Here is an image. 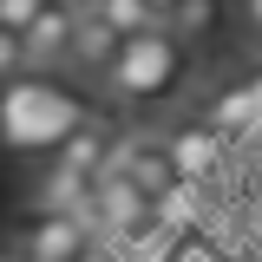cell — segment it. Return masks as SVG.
Segmentation results:
<instances>
[{
    "mask_svg": "<svg viewBox=\"0 0 262 262\" xmlns=\"http://www.w3.org/2000/svg\"><path fill=\"white\" fill-rule=\"evenodd\" d=\"M190 72H196V53L170 27H151V33H125L118 59L105 66L98 85L118 98V105H131V112H158V105H170V98L190 85Z\"/></svg>",
    "mask_w": 262,
    "mask_h": 262,
    "instance_id": "1",
    "label": "cell"
},
{
    "mask_svg": "<svg viewBox=\"0 0 262 262\" xmlns=\"http://www.w3.org/2000/svg\"><path fill=\"white\" fill-rule=\"evenodd\" d=\"M79 118H92V112L39 72H20L0 85V144H13V151H53Z\"/></svg>",
    "mask_w": 262,
    "mask_h": 262,
    "instance_id": "2",
    "label": "cell"
},
{
    "mask_svg": "<svg viewBox=\"0 0 262 262\" xmlns=\"http://www.w3.org/2000/svg\"><path fill=\"white\" fill-rule=\"evenodd\" d=\"M158 138H164L170 170H177L184 184H203V190H216V184H223V170H229V158H236V151H229V138L210 125L203 112H196V118H177V125L158 131Z\"/></svg>",
    "mask_w": 262,
    "mask_h": 262,
    "instance_id": "3",
    "label": "cell"
},
{
    "mask_svg": "<svg viewBox=\"0 0 262 262\" xmlns=\"http://www.w3.org/2000/svg\"><path fill=\"white\" fill-rule=\"evenodd\" d=\"M98 249V223L92 216H72V210H39L33 203L20 229H13V256H66V262H85Z\"/></svg>",
    "mask_w": 262,
    "mask_h": 262,
    "instance_id": "4",
    "label": "cell"
},
{
    "mask_svg": "<svg viewBox=\"0 0 262 262\" xmlns=\"http://www.w3.org/2000/svg\"><path fill=\"white\" fill-rule=\"evenodd\" d=\"M72 20H79V7H72V0H46L27 27H20L27 72H39V79H59V72H72Z\"/></svg>",
    "mask_w": 262,
    "mask_h": 262,
    "instance_id": "5",
    "label": "cell"
},
{
    "mask_svg": "<svg viewBox=\"0 0 262 262\" xmlns=\"http://www.w3.org/2000/svg\"><path fill=\"white\" fill-rule=\"evenodd\" d=\"M92 170H79V164H66L46 151V170L33 177V203L39 210H72V216H92Z\"/></svg>",
    "mask_w": 262,
    "mask_h": 262,
    "instance_id": "6",
    "label": "cell"
},
{
    "mask_svg": "<svg viewBox=\"0 0 262 262\" xmlns=\"http://www.w3.org/2000/svg\"><path fill=\"white\" fill-rule=\"evenodd\" d=\"M79 7V0H72ZM118 46H125V33L112 27V20H98L79 7V20H72V72H85V79H105V66L118 59Z\"/></svg>",
    "mask_w": 262,
    "mask_h": 262,
    "instance_id": "7",
    "label": "cell"
},
{
    "mask_svg": "<svg viewBox=\"0 0 262 262\" xmlns=\"http://www.w3.org/2000/svg\"><path fill=\"white\" fill-rule=\"evenodd\" d=\"M223 20H229V0H177V7L164 13V27L177 33L190 53H210V46L223 39Z\"/></svg>",
    "mask_w": 262,
    "mask_h": 262,
    "instance_id": "8",
    "label": "cell"
},
{
    "mask_svg": "<svg viewBox=\"0 0 262 262\" xmlns=\"http://www.w3.org/2000/svg\"><path fill=\"white\" fill-rule=\"evenodd\" d=\"M79 7H85V13H98V20H112L118 33H151V27H164L144 0H79Z\"/></svg>",
    "mask_w": 262,
    "mask_h": 262,
    "instance_id": "9",
    "label": "cell"
},
{
    "mask_svg": "<svg viewBox=\"0 0 262 262\" xmlns=\"http://www.w3.org/2000/svg\"><path fill=\"white\" fill-rule=\"evenodd\" d=\"M170 262H236V243H223L216 229H190V236H177Z\"/></svg>",
    "mask_w": 262,
    "mask_h": 262,
    "instance_id": "10",
    "label": "cell"
},
{
    "mask_svg": "<svg viewBox=\"0 0 262 262\" xmlns=\"http://www.w3.org/2000/svg\"><path fill=\"white\" fill-rule=\"evenodd\" d=\"M20 72H27V46H20V33H13V27H0V85L20 79Z\"/></svg>",
    "mask_w": 262,
    "mask_h": 262,
    "instance_id": "11",
    "label": "cell"
},
{
    "mask_svg": "<svg viewBox=\"0 0 262 262\" xmlns=\"http://www.w3.org/2000/svg\"><path fill=\"white\" fill-rule=\"evenodd\" d=\"M229 13H236V27L262 46V0H229Z\"/></svg>",
    "mask_w": 262,
    "mask_h": 262,
    "instance_id": "12",
    "label": "cell"
},
{
    "mask_svg": "<svg viewBox=\"0 0 262 262\" xmlns=\"http://www.w3.org/2000/svg\"><path fill=\"white\" fill-rule=\"evenodd\" d=\"M39 7H46V0H0V27H13V33H20L33 13H39Z\"/></svg>",
    "mask_w": 262,
    "mask_h": 262,
    "instance_id": "13",
    "label": "cell"
},
{
    "mask_svg": "<svg viewBox=\"0 0 262 262\" xmlns=\"http://www.w3.org/2000/svg\"><path fill=\"white\" fill-rule=\"evenodd\" d=\"M144 7H151V13H158V20H164V13H170V7H177V0H144Z\"/></svg>",
    "mask_w": 262,
    "mask_h": 262,
    "instance_id": "14",
    "label": "cell"
}]
</instances>
